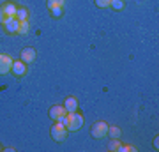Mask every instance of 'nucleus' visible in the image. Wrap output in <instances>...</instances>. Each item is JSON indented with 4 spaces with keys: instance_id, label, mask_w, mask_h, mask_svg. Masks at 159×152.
I'll return each instance as SVG.
<instances>
[{
    "instance_id": "f257e3e1",
    "label": "nucleus",
    "mask_w": 159,
    "mask_h": 152,
    "mask_svg": "<svg viewBox=\"0 0 159 152\" xmlns=\"http://www.w3.org/2000/svg\"><path fill=\"white\" fill-rule=\"evenodd\" d=\"M67 118H69V122H67V131H80L81 129V126H83V117L80 115V113L76 112H71L67 113Z\"/></svg>"
},
{
    "instance_id": "9b49d317",
    "label": "nucleus",
    "mask_w": 159,
    "mask_h": 152,
    "mask_svg": "<svg viewBox=\"0 0 159 152\" xmlns=\"http://www.w3.org/2000/svg\"><path fill=\"white\" fill-rule=\"evenodd\" d=\"M16 20L18 21H27L29 20V11L25 9V7H18V11H16Z\"/></svg>"
},
{
    "instance_id": "7ed1b4c3",
    "label": "nucleus",
    "mask_w": 159,
    "mask_h": 152,
    "mask_svg": "<svg viewBox=\"0 0 159 152\" xmlns=\"http://www.w3.org/2000/svg\"><path fill=\"white\" fill-rule=\"evenodd\" d=\"M12 57L7 53H0V74H9L12 67Z\"/></svg>"
},
{
    "instance_id": "a211bd4d",
    "label": "nucleus",
    "mask_w": 159,
    "mask_h": 152,
    "mask_svg": "<svg viewBox=\"0 0 159 152\" xmlns=\"http://www.w3.org/2000/svg\"><path fill=\"white\" fill-rule=\"evenodd\" d=\"M55 122H58V124H62V126H66V127H67V122H69L67 113H66V115H62V117H58L57 120H55Z\"/></svg>"
},
{
    "instance_id": "f8f14e48",
    "label": "nucleus",
    "mask_w": 159,
    "mask_h": 152,
    "mask_svg": "<svg viewBox=\"0 0 159 152\" xmlns=\"http://www.w3.org/2000/svg\"><path fill=\"white\" fill-rule=\"evenodd\" d=\"M108 135H110V138H120L122 131H120V127H117V126H108Z\"/></svg>"
},
{
    "instance_id": "2eb2a0df",
    "label": "nucleus",
    "mask_w": 159,
    "mask_h": 152,
    "mask_svg": "<svg viewBox=\"0 0 159 152\" xmlns=\"http://www.w3.org/2000/svg\"><path fill=\"white\" fill-rule=\"evenodd\" d=\"M120 141H119V138H111V141L108 143V150H120Z\"/></svg>"
},
{
    "instance_id": "6e6552de",
    "label": "nucleus",
    "mask_w": 159,
    "mask_h": 152,
    "mask_svg": "<svg viewBox=\"0 0 159 152\" xmlns=\"http://www.w3.org/2000/svg\"><path fill=\"white\" fill-rule=\"evenodd\" d=\"M64 108H66V112H67V113L76 112V110H78V101H76V97H73V96L66 97V101H64Z\"/></svg>"
},
{
    "instance_id": "4468645a",
    "label": "nucleus",
    "mask_w": 159,
    "mask_h": 152,
    "mask_svg": "<svg viewBox=\"0 0 159 152\" xmlns=\"http://www.w3.org/2000/svg\"><path fill=\"white\" fill-rule=\"evenodd\" d=\"M124 6H125L124 0H111V4H110V7H111L113 11H122Z\"/></svg>"
},
{
    "instance_id": "aec40b11",
    "label": "nucleus",
    "mask_w": 159,
    "mask_h": 152,
    "mask_svg": "<svg viewBox=\"0 0 159 152\" xmlns=\"http://www.w3.org/2000/svg\"><path fill=\"white\" fill-rule=\"evenodd\" d=\"M134 150H136V149L133 145H122L120 147V152H134Z\"/></svg>"
},
{
    "instance_id": "9d476101",
    "label": "nucleus",
    "mask_w": 159,
    "mask_h": 152,
    "mask_svg": "<svg viewBox=\"0 0 159 152\" xmlns=\"http://www.w3.org/2000/svg\"><path fill=\"white\" fill-rule=\"evenodd\" d=\"M0 9L6 12V16H14L18 11V6H14V2H6V4H2Z\"/></svg>"
},
{
    "instance_id": "20e7f679",
    "label": "nucleus",
    "mask_w": 159,
    "mask_h": 152,
    "mask_svg": "<svg viewBox=\"0 0 159 152\" xmlns=\"http://www.w3.org/2000/svg\"><path fill=\"white\" fill-rule=\"evenodd\" d=\"M106 135H108V124L106 122L99 120V122H96L92 126V136L94 138H104Z\"/></svg>"
},
{
    "instance_id": "0eeeda50",
    "label": "nucleus",
    "mask_w": 159,
    "mask_h": 152,
    "mask_svg": "<svg viewBox=\"0 0 159 152\" xmlns=\"http://www.w3.org/2000/svg\"><path fill=\"white\" fill-rule=\"evenodd\" d=\"M21 60L25 64H32L35 60V57H37V53H35V50L34 48H23L21 50Z\"/></svg>"
},
{
    "instance_id": "ddd939ff",
    "label": "nucleus",
    "mask_w": 159,
    "mask_h": 152,
    "mask_svg": "<svg viewBox=\"0 0 159 152\" xmlns=\"http://www.w3.org/2000/svg\"><path fill=\"white\" fill-rule=\"evenodd\" d=\"M29 30H30V23H29V20H27V21H20V28H18V34H20V35H25V34H29Z\"/></svg>"
},
{
    "instance_id": "dca6fc26",
    "label": "nucleus",
    "mask_w": 159,
    "mask_h": 152,
    "mask_svg": "<svg viewBox=\"0 0 159 152\" xmlns=\"http://www.w3.org/2000/svg\"><path fill=\"white\" fill-rule=\"evenodd\" d=\"M64 0H48V9H53V7H62Z\"/></svg>"
},
{
    "instance_id": "423d86ee",
    "label": "nucleus",
    "mask_w": 159,
    "mask_h": 152,
    "mask_svg": "<svg viewBox=\"0 0 159 152\" xmlns=\"http://www.w3.org/2000/svg\"><path fill=\"white\" fill-rule=\"evenodd\" d=\"M11 74L16 76V78L25 76V74H27V64L23 62V60H14V62H12V67H11Z\"/></svg>"
},
{
    "instance_id": "4be33fe9",
    "label": "nucleus",
    "mask_w": 159,
    "mask_h": 152,
    "mask_svg": "<svg viewBox=\"0 0 159 152\" xmlns=\"http://www.w3.org/2000/svg\"><path fill=\"white\" fill-rule=\"evenodd\" d=\"M157 141H159V138H157V136H156V138H154V147H156V150H157V145H159Z\"/></svg>"
},
{
    "instance_id": "6ab92c4d",
    "label": "nucleus",
    "mask_w": 159,
    "mask_h": 152,
    "mask_svg": "<svg viewBox=\"0 0 159 152\" xmlns=\"http://www.w3.org/2000/svg\"><path fill=\"white\" fill-rule=\"evenodd\" d=\"M111 0H96V6L97 7H110Z\"/></svg>"
},
{
    "instance_id": "f03ea898",
    "label": "nucleus",
    "mask_w": 159,
    "mask_h": 152,
    "mask_svg": "<svg viewBox=\"0 0 159 152\" xmlns=\"http://www.w3.org/2000/svg\"><path fill=\"white\" fill-rule=\"evenodd\" d=\"M50 135L55 141H64L66 136H67V127L62 126V124H58V122H55L53 127H51V131H50Z\"/></svg>"
},
{
    "instance_id": "1a4fd4ad",
    "label": "nucleus",
    "mask_w": 159,
    "mask_h": 152,
    "mask_svg": "<svg viewBox=\"0 0 159 152\" xmlns=\"http://www.w3.org/2000/svg\"><path fill=\"white\" fill-rule=\"evenodd\" d=\"M66 113H67V112H66V108H64V106H58V104H55V106L50 108L48 115H50L53 120H57L58 117H62V115H66Z\"/></svg>"
},
{
    "instance_id": "39448f33",
    "label": "nucleus",
    "mask_w": 159,
    "mask_h": 152,
    "mask_svg": "<svg viewBox=\"0 0 159 152\" xmlns=\"http://www.w3.org/2000/svg\"><path fill=\"white\" fill-rule=\"evenodd\" d=\"M6 28L7 34H18V28H20V21L16 20V16H7L6 21L2 23Z\"/></svg>"
},
{
    "instance_id": "5701e85b",
    "label": "nucleus",
    "mask_w": 159,
    "mask_h": 152,
    "mask_svg": "<svg viewBox=\"0 0 159 152\" xmlns=\"http://www.w3.org/2000/svg\"><path fill=\"white\" fill-rule=\"evenodd\" d=\"M2 150H4V149H2V145H0V152H2Z\"/></svg>"
},
{
    "instance_id": "412c9836",
    "label": "nucleus",
    "mask_w": 159,
    "mask_h": 152,
    "mask_svg": "<svg viewBox=\"0 0 159 152\" xmlns=\"http://www.w3.org/2000/svg\"><path fill=\"white\" fill-rule=\"evenodd\" d=\"M6 12H4V11H2V9H0V23H4V21H6Z\"/></svg>"
},
{
    "instance_id": "f3484780",
    "label": "nucleus",
    "mask_w": 159,
    "mask_h": 152,
    "mask_svg": "<svg viewBox=\"0 0 159 152\" xmlns=\"http://www.w3.org/2000/svg\"><path fill=\"white\" fill-rule=\"evenodd\" d=\"M50 12H51V16H53V18H60L64 14L62 7H53V9H50Z\"/></svg>"
}]
</instances>
